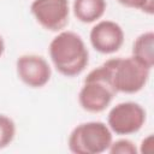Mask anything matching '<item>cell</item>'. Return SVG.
<instances>
[{"instance_id":"cell-1","label":"cell","mask_w":154,"mask_h":154,"mask_svg":"<svg viewBox=\"0 0 154 154\" xmlns=\"http://www.w3.org/2000/svg\"><path fill=\"white\" fill-rule=\"evenodd\" d=\"M48 52L55 70L65 77L81 75L89 64V51L83 38L71 30L59 31L52 38Z\"/></svg>"},{"instance_id":"cell-2","label":"cell","mask_w":154,"mask_h":154,"mask_svg":"<svg viewBox=\"0 0 154 154\" xmlns=\"http://www.w3.org/2000/svg\"><path fill=\"white\" fill-rule=\"evenodd\" d=\"M116 93L135 94L144 88L149 79L150 69L132 55L117 57L101 64Z\"/></svg>"},{"instance_id":"cell-3","label":"cell","mask_w":154,"mask_h":154,"mask_svg":"<svg viewBox=\"0 0 154 154\" xmlns=\"http://www.w3.org/2000/svg\"><path fill=\"white\" fill-rule=\"evenodd\" d=\"M113 134L103 122L90 120L76 125L70 132L67 146L75 154H101L107 152Z\"/></svg>"},{"instance_id":"cell-4","label":"cell","mask_w":154,"mask_h":154,"mask_svg":"<svg viewBox=\"0 0 154 154\" xmlns=\"http://www.w3.org/2000/svg\"><path fill=\"white\" fill-rule=\"evenodd\" d=\"M116 94L103 66L100 65L85 76L78 93V102L84 111L100 113L111 105Z\"/></svg>"},{"instance_id":"cell-5","label":"cell","mask_w":154,"mask_h":154,"mask_svg":"<svg viewBox=\"0 0 154 154\" xmlns=\"http://www.w3.org/2000/svg\"><path fill=\"white\" fill-rule=\"evenodd\" d=\"M147 119L146 109L135 101H124L113 106L107 114V125L112 134L126 136L138 132Z\"/></svg>"},{"instance_id":"cell-6","label":"cell","mask_w":154,"mask_h":154,"mask_svg":"<svg viewBox=\"0 0 154 154\" xmlns=\"http://www.w3.org/2000/svg\"><path fill=\"white\" fill-rule=\"evenodd\" d=\"M30 12L36 22L46 30L59 32L69 23V0H34Z\"/></svg>"},{"instance_id":"cell-7","label":"cell","mask_w":154,"mask_h":154,"mask_svg":"<svg viewBox=\"0 0 154 154\" xmlns=\"http://www.w3.org/2000/svg\"><path fill=\"white\" fill-rule=\"evenodd\" d=\"M16 72L18 78L29 88L45 87L51 77L52 69L48 61L37 54H23L16 60Z\"/></svg>"},{"instance_id":"cell-8","label":"cell","mask_w":154,"mask_h":154,"mask_svg":"<svg viewBox=\"0 0 154 154\" xmlns=\"http://www.w3.org/2000/svg\"><path fill=\"white\" fill-rule=\"evenodd\" d=\"M124 38L125 34L123 28L109 19L97 20L89 32L91 47L101 54H113L118 52L124 43Z\"/></svg>"},{"instance_id":"cell-9","label":"cell","mask_w":154,"mask_h":154,"mask_svg":"<svg viewBox=\"0 0 154 154\" xmlns=\"http://www.w3.org/2000/svg\"><path fill=\"white\" fill-rule=\"evenodd\" d=\"M106 8V0H73L72 2L75 17L85 24L100 20L105 14Z\"/></svg>"},{"instance_id":"cell-10","label":"cell","mask_w":154,"mask_h":154,"mask_svg":"<svg viewBox=\"0 0 154 154\" xmlns=\"http://www.w3.org/2000/svg\"><path fill=\"white\" fill-rule=\"evenodd\" d=\"M131 55L141 61L148 69H153L154 65V32L146 31L137 36L132 45Z\"/></svg>"},{"instance_id":"cell-11","label":"cell","mask_w":154,"mask_h":154,"mask_svg":"<svg viewBox=\"0 0 154 154\" xmlns=\"http://www.w3.org/2000/svg\"><path fill=\"white\" fill-rule=\"evenodd\" d=\"M16 136V124L14 122L5 116L0 114V149L7 147Z\"/></svg>"},{"instance_id":"cell-12","label":"cell","mask_w":154,"mask_h":154,"mask_svg":"<svg viewBox=\"0 0 154 154\" xmlns=\"http://www.w3.org/2000/svg\"><path fill=\"white\" fill-rule=\"evenodd\" d=\"M107 152L111 154H137L138 149L131 140L119 138L117 141H112Z\"/></svg>"},{"instance_id":"cell-13","label":"cell","mask_w":154,"mask_h":154,"mask_svg":"<svg viewBox=\"0 0 154 154\" xmlns=\"http://www.w3.org/2000/svg\"><path fill=\"white\" fill-rule=\"evenodd\" d=\"M118 2L126 7L140 10L147 14L154 13V0H118Z\"/></svg>"},{"instance_id":"cell-14","label":"cell","mask_w":154,"mask_h":154,"mask_svg":"<svg viewBox=\"0 0 154 154\" xmlns=\"http://www.w3.org/2000/svg\"><path fill=\"white\" fill-rule=\"evenodd\" d=\"M153 144H154V137H153L152 134H149L147 137H144L142 140V142L140 144V150L138 152H141L143 154H150L153 152V148H154Z\"/></svg>"},{"instance_id":"cell-15","label":"cell","mask_w":154,"mask_h":154,"mask_svg":"<svg viewBox=\"0 0 154 154\" xmlns=\"http://www.w3.org/2000/svg\"><path fill=\"white\" fill-rule=\"evenodd\" d=\"M4 52H5V41H4L2 36L0 35V58L4 54Z\"/></svg>"}]
</instances>
